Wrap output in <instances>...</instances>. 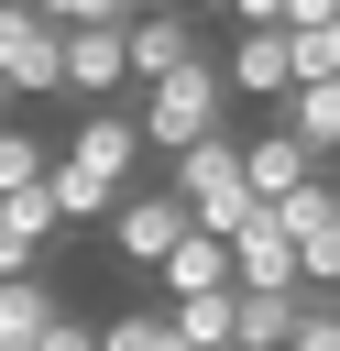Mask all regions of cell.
I'll return each mask as SVG.
<instances>
[{
	"label": "cell",
	"instance_id": "obj_12",
	"mask_svg": "<svg viewBox=\"0 0 340 351\" xmlns=\"http://www.w3.org/2000/svg\"><path fill=\"white\" fill-rule=\"evenodd\" d=\"M55 329V285L44 274H0V351H33Z\"/></svg>",
	"mask_w": 340,
	"mask_h": 351
},
{
	"label": "cell",
	"instance_id": "obj_10",
	"mask_svg": "<svg viewBox=\"0 0 340 351\" xmlns=\"http://www.w3.org/2000/svg\"><path fill=\"white\" fill-rule=\"evenodd\" d=\"M307 176H318V165H307V154H296L285 132H263V143H241V186H252V208H285V197H296Z\"/></svg>",
	"mask_w": 340,
	"mask_h": 351
},
{
	"label": "cell",
	"instance_id": "obj_16",
	"mask_svg": "<svg viewBox=\"0 0 340 351\" xmlns=\"http://www.w3.org/2000/svg\"><path fill=\"white\" fill-rule=\"evenodd\" d=\"M285 44H296V88H340V11L307 22V33H285Z\"/></svg>",
	"mask_w": 340,
	"mask_h": 351
},
{
	"label": "cell",
	"instance_id": "obj_15",
	"mask_svg": "<svg viewBox=\"0 0 340 351\" xmlns=\"http://www.w3.org/2000/svg\"><path fill=\"white\" fill-rule=\"evenodd\" d=\"M55 176V154H44V132H22V121H0V197H22V186H44Z\"/></svg>",
	"mask_w": 340,
	"mask_h": 351
},
{
	"label": "cell",
	"instance_id": "obj_6",
	"mask_svg": "<svg viewBox=\"0 0 340 351\" xmlns=\"http://www.w3.org/2000/svg\"><path fill=\"white\" fill-rule=\"evenodd\" d=\"M219 88H252V99H285V88H296V44H285L274 22L230 33V55H219Z\"/></svg>",
	"mask_w": 340,
	"mask_h": 351
},
{
	"label": "cell",
	"instance_id": "obj_17",
	"mask_svg": "<svg viewBox=\"0 0 340 351\" xmlns=\"http://www.w3.org/2000/svg\"><path fill=\"white\" fill-rule=\"evenodd\" d=\"M99 351H175V329H165V307H121V318H99Z\"/></svg>",
	"mask_w": 340,
	"mask_h": 351
},
{
	"label": "cell",
	"instance_id": "obj_8",
	"mask_svg": "<svg viewBox=\"0 0 340 351\" xmlns=\"http://www.w3.org/2000/svg\"><path fill=\"white\" fill-rule=\"evenodd\" d=\"M44 197H55V230H110V208H121L132 186H110V176H88V165H66V154H55Z\"/></svg>",
	"mask_w": 340,
	"mask_h": 351
},
{
	"label": "cell",
	"instance_id": "obj_1",
	"mask_svg": "<svg viewBox=\"0 0 340 351\" xmlns=\"http://www.w3.org/2000/svg\"><path fill=\"white\" fill-rule=\"evenodd\" d=\"M219 121H230V88H219V66L197 55V66H175V77H154V88H132V132L175 165V154H197V143H219Z\"/></svg>",
	"mask_w": 340,
	"mask_h": 351
},
{
	"label": "cell",
	"instance_id": "obj_21",
	"mask_svg": "<svg viewBox=\"0 0 340 351\" xmlns=\"http://www.w3.org/2000/svg\"><path fill=\"white\" fill-rule=\"evenodd\" d=\"M0 121H11V99H0Z\"/></svg>",
	"mask_w": 340,
	"mask_h": 351
},
{
	"label": "cell",
	"instance_id": "obj_13",
	"mask_svg": "<svg viewBox=\"0 0 340 351\" xmlns=\"http://www.w3.org/2000/svg\"><path fill=\"white\" fill-rule=\"evenodd\" d=\"M307 296H230V351H285Z\"/></svg>",
	"mask_w": 340,
	"mask_h": 351
},
{
	"label": "cell",
	"instance_id": "obj_18",
	"mask_svg": "<svg viewBox=\"0 0 340 351\" xmlns=\"http://www.w3.org/2000/svg\"><path fill=\"white\" fill-rule=\"evenodd\" d=\"M285 351H340V318H329V307L307 296V307H296V340H285Z\"/></svg>",
	"mask_w": 340,
	"mask_h": 351
},
{
	"label": "cell",
	"instance_id": "obj_9",
	"mask_svg": "<svg viewBox=\"0 0 340 351\" xmlns=\"http://www.w3.org/2000/svg\"><path fill=\"white\" fill-rule=\"evenodd\" d=\"M274 132H285L307 165H329V154H340V88H285V99H274Z\"/></svg>",
	"mask_w": 340,
	"mask_h": 351
},
{
	"label": "cell",
	"instance_id": "obj_14",
	"mask_svg": "<svg viewBox=\"0 0 340 351\" xmlns=\"http://www.w3.org/2000/svg\"><path fill=\"white\" fill-rule=\"evenodd\" d=\"M165 329H175V351H230V296H186V307H165Z\"/></svg>",
	"mask_w": 340,
	"mask_h": 351
},
{
	"label": "cell",
	"instance_id": "obj_11",
	"mask_svg": "<svg viewBox=\"0 0 340 351\" xmlns=\"http://www.w3.org/2000/svg\"><path fill=\"white\" fill-rule=\"evenodd\" d=\"M55 241V197L44 186H22V197H0V274H33V252Z\"/></svg>",
	"mask_w": 340,
	"mask_h": 351
},
{
	"label": "cell",
	"instance_id": "obj_2",
	"mask_svg": "<svg viewBox=\"0 0 340 351\" xmlns=\"http://www.w3.org/2000/svg\"><path fill=\"white\" fill-rule=\"evenodd\" d=\"M66 77V33L33 0H0V99H55Z\"/></svg>",
	"mask_w": 340,
	"mask_h": 351
},
{
	"label": "cell",
	"instance_id": "obj_19",
	"mask_svg": "<svg viewBox=\"0 0 340 351\" xmlns=\"http://www.w3.org/2000/svg\"><path fill=\"white\" fill-rule=\"evenodd\" d=\"M33 351H99V318H66V307H55V329H44Z\"/></svg>",
	"mask_w": 340,
	"mask_h": 351
},
{
	"label": "cell",
	"instance_id": "obj_4",
	"mask_svg": "<svg viewBox=\"0 0 340 351\" xmlns=\"http://www.w3.org/2000/svg\"><path fill=\"white\" fill-rule=\"evenodd\" d=\"M121 66H132V88H154V77L197 66V22H186V11H132V33H121Z\"/></svg>",
	"mask_w": 340,
	"mask_h": 351
},
{
	"label": "cell",
	"instance_id": "obj_3",
	"mask_svg": "<svg viewBox=\"0 0 340 351\" xmlns=\"http://www.w3.org/2000/svg\"><path fill=\"white\" fill-rule=\"evenodd\" d=\"M186 230H197V219H186V197H175V186H132V197L110 208V252H121V263H165Z\"/></svg>",
	"mask_w": 340,
	"mask_h": 351
},
{
	"label": "cell",
	"instance_id": "obj_5",
	"mask_svg": "<svg viewBox=\"0 0 340 351\" xmlns=\"http://www.w3.org/2000/svg\"><path fill=\"white\" fill-rule=\"evenodd\" d=\"M66 165H88V176H110V186H143V132H132V110H88V121L66 132Z\"/></svg>",
	"mask_w": 340,
	"mask_h": 351
},
{
	"label": "cell",
	"instance_id": "obj_7",
	"mask_svg": "<svg viewBox=\"0 0 340 351\" xmlns=\"http://www.w3.org/2000/svg\"><path fill=\"white\" fill-rule=\"evenodd\" d=\"M154 285H165V307H186V296H230V241H208V230H186L165 263H154Z\"/></svg>",
	"mask_w": 340,
	"mask_h": 351
},
{
	"label": "cell",
	"instance_id": "obj_20",
	"mask_svg": "<svg viewBox=\"0 0 340 351\" xmlns=\"http://www.w3.org/2000/svg\"><path fill=\"white\" fill-rule=\"evenodd\" d=\"M318 307H329V318H340V285H329V296H318Z\"/></svg>",
	"mask_w": 340,
	"mask_h": 351
}]
</instances>
